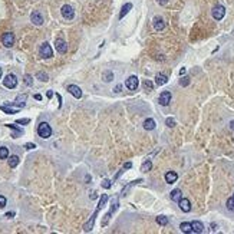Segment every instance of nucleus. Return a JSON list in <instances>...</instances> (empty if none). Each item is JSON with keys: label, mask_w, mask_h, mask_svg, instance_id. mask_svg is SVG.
<instances>
[{"label": "nucleus", "mask_w": 234, "mask_h": 234, "mask_svg": "<svg viewBox=\"0 0 234 234\" xmlns=\"http://www.w3.org/2000/svg\"><path fill=\"white\" fill-rule=\"evenodd\" d=\"M131 167H132L131 162H127V164L124 165V169H128V168H131Z\"/></svg>", "instance_id": "79ce46f5"}, {"label": "nucleus", "mask_w": 234, "mask_h": 234, "mask_svg": "<svg viewBox=\"0 0 234 234\" xmlns=\"http://www.w3.org/2000/svg\"><path fill=\"white\" fill-rule=\"evenodd\" d=\"M168 82V76L164 75V73H158V75L155 76V84L158 85V86H162Z\"/></svg>", "instance_id": "a211bd4d"}, {"label": "nucleus", "mask_w": 234, "mask_h": 234, "mask_svg": "<svg viewBox=\"0 0 234 234\" xmlns=\"http://www.w3.org/2000/svg\"><path fill=\"white\" fill-rule=\"evenodd\" d=\"M188 84H190V79H188V78H183V79L180 80V85H181V86H187Z\"/></svg>", "instance_id": "58836bf2"}, {"label": "nucleus", "mask_w": 234, "mask_h": 234, "mask_svg": "<svg viewBox=\"0 0 234 234\" xmlns=\"http://www.w3.org/2000/svg\"><path fill=\"white\" fill-rule=\"evenodd\" d=\"M55 47H56V50L59 52V53H66L68 52V45H66V42L63 40V39H56V42H55Z\"/></svg>", "instance_id": "9d476101"}, {"label": "nucleus", "mask_w": 234, "mask_h": 234, "mask_svg": "<svg viewBox=\"0 0 234 234\" xmlns=\"http://www.w3.org/2000/svg\"><path fill=\"white\" fill-rule=\"evenodd\" d=\"M61 13H62V16H63L66 20H72V19H73V16H75V10L72 9V6L65 5V6H62Z\"/></svg>", "instance_id": "20e7f679"}, {"label": "nucleus", "mask_w": 234, "mask_h": 234, "mask_svg": "<svg viewBox=\"0 0 234 234\" xmlns=\"http://www.w3.org/2000/svg\"><path fill=\"white\" fill-rule=\"evenodd\" d=\"M191 228H192V233H197L200 234L204 231V224H202L201 221H192L191 223Z\"/></svg>", "instance_id": "2eb2a0df"}, {"label": "nucleus", "mask_w": 234, "mask_h": 234, "mask_svg": "<svg viewBox=\"0 0 234 234\" xmlns=\"http://www.w3.org/2000/svg\"><path fill=\"white\" fill-rule=\"evenodd\" d=\"M230 128H231V129H233V131H234V121H231V122H230Z\"/></svg>", "instance_id": "49530a36"}, {"label": "nucleus", "mask_w": 234, "mask_h": 234, "mask_svg": "<svg viewBox=\"0 0 234 234\" xmlns=\"http://www.w3.org/2000/svg\"><path fill=\"white\" fill-rule=\"evenodd\" d=\"M26 99H28V95L26 94L19 95V96L16 98V101H14V105H16L17 108H23L24 105H26Z\"/></svg>", "instance_id": "f3484780"}, {"label": "nucleus", "mask_w": 234, "mask_h": 234, "mask_svg": "<svg viewBox=\"0 0 234 234\" xmlns=\"http://www.w3.org/2000/svg\"><path fill=\"white\" fill-rule=\"evenodd\" d=\"M19 157L17 155H12V157H9V165L10 168H14V167H17L19 165Z\"/></svg>", "instance_id": "b1692460"}, {"label": "nucleus", "mask_w": 234, "mask_h": 234, "mask_svg": "<svg viewBox=\"0 0 234 234\" xmlns=\"http://www.w3.org/2000/svg\"><path fill=\"white\" fill-rule=\"evenodd\" d=\"M165 28V22L161 16H155L154 17V29L155 30H162Z\"/></svg>", "instance_id": "4468645a"}, {"label": "nucleus", "mask_w": 234, "mask_h": 234, "mask_svg": "<svg viewBox=\"0 0 234 234\" xmlns=\"http://www.w3.org/2000/svg\"><path fill=\"white\" fill-rule=\"evenodd\" d=\"M112 79H113V73L112 72H109V70H106V72L103 73V80H105V82H111Z\"/></svg>", "instance_id": "c756f323"}, {"label": "nucleus", "mask_w": 234, "mask_h": 234, "mask_svg": "<svg viewBox=\"0 0 234 234\" xmlns=\"http://www.w3.org/2000/svg\"><path fill=\"white\" fill-rule=\"evenodd\" d=\"M157 3H158V5H161V6H165L167 3H168V0H157Z\"/></svg>", "instance_id": "a19ab883"}, {"label": "nucleus", "mask_w": 234, "mask_h": 234, "mask_svg": "<svg viewBox=\"0 0 234 234\" xmlns=\"http://www.w3.org/2000/svg\"><path fill=\"white\" fill-rule=\"evenodd\" d=\"M47 98H52V96H53V92H52V91H47Z\"/></svg>", "instance_id": "c03bdc74"}, {"label": "nucleus", "mask_w": 234, "mask_h": 234, "mask_svg": "<svg viewBox=\"0 0 234 234\" xmlns=\"http://www.w3.org/2000/svg\"><path fill=\"white\" fill-rule=\"evenodd\" d=\"M38 134L40 138H43V139H47L49 136L52 135V128L50 125L47 124V122H40L38 127Z\"/></svg>", "instance_id": "f257e3e1"}, {"label": "nucleus", "mask_w": 234, "mask_h": 234, "mask_svg": "<svg viewBox=\"0 0 234 234\" xmlns=\"http://www.w3.org/2000/svg\"><path fill=\"white\" fill-rule=\"evenodd\" d=\"M177 180H178V174L175 171H168V173L165 174V181L168 184H174Z\"/></svg>", "instance_id": "dca6fc26"}, {"label": "nucleus", "mask_w": 234, "mask_h": 234, "mask_svg": "<svg viewBox=\"0 0 234 234\" xmlns=\"http://www.w3.org/2000/svg\"><path fill=\"white\" fill-rule=\"evenodd\" d=\"M40 56L45 58V59H49V58L53 56V50H52V46L49 45L47 42L42 43V46H40Z\"/></svg>", "instance_id": "7ed1b4c3"}, {"label": "nucleus", "mask_w": 234, "mask_h": 234, "mask_svg": "<svg viewBox=\"0 0 234 234\" xmlns=\"http://www.w3.org/2000/svg\"><path fill=\"white\" fill-rule=\"evenodd\" d=\"M158 102L162 105V106H167L169 102H171V92L169 91H164L162 94L159 95L158 98Z\"/></svg>", "instance_id": "1a4fd4ad"}, {"label": "nucleus", "mask_w": 234, "mask_h": 234, "mask_svg": "<svg viewBox=\"0 0 234 234\" xmlns=\"http://www.w3.org/2000/svg\"><path fill=\"white\" fill-rule=\"evenodd\" d=\"M0 109H2V111H3V112H6V113H9V115H13V113H17L19 112V109L20 108H10V106H3V105H2V106H0Z\"/></svg>", "instance_id": "5701e85b"}, {"label": "nucleus", "mask_w": 234, "mask_h": 234, "mask_svg": "<svg viewBox=\"0 0 234 234\" xmlns=\"http://www.w3.org/2000/svg\"><path fill=\"white\" fill-rule=\"evenodd\" d=\"M225 14V7L224 6H215L214 9H213V17H214L215 20H221L223 17H224Z\"/></svg>", "instance_id": "423d86ee"}, {"label": "nucleus", "mask_w": 234, "mask_h": 234, "mask_svg": "<svg viewBox=\"0 0 234 234\" xmlns=\"http://www.w3.org/2000/svg\"><path fill=\"white\" fill-rule=\"evenodd\" d=\"M151 168H152V162H151L150 159H147L145 162L142 164V167H141V171L142 173H148V171H151Z\"/></svg>", "instance_id": "a878e982"}, {"label": "nucleus", "mask_w": 234, "mask_h": 234, "mask_svg": "<svg viewBox=\"0 0 234 234\" xmlns=\"http://www.w3.org/2000/svg\"><path fill=\"white\" fill-rule=\"evenodd\" d=\"M132 9V5L131 3H125V5L122 6L121 9V13H119V19H122V17H125L128 13H129V10Z\"/></svg>", "instance_id": "6ab92c4d"}, {"label": "nucleus", "mask_w": 234, "mask_h": 234, "mask_svg": "<svg viewBox=\"0 0 234 234\" xmlns=\"http://www.w3.org/2000/svg\"><path fill=\"white\" fill-rule=\"evenodd\" d=\"M24 84L28 85V86H32L33 85V79L30 75H24Z\"/></svg>", "instance_id": "72a5a7b5"}, {"label": "nucleus", "mask_w": 234, "mask_h": 234, "mask_svg": "<svg viewBox=\"0 0 234 234\" xmlns=\"http://www.w3.org/2000/svg\"><path fill=\"white\" fill-rule=\"evenodd\" d=\"M9 158V148L6 147H0V159Z\"/></svg>", "instance_id": "bb28decb"}, {"label": "nucleus", "mask_w": 234, "mask_h": 234, "mask_svg": "<svg viewBox=\"0 0 234 234\" xmlns=\"http://www.w3.org/2000/svg\"><path fill=\"white\" fill-rule=\"evenodd\" d=\"M6 202H7V200H6V197L0 195V208H3V207L6 206Z\"/></svg>", "instance_id": "4c0bfd02"}, {"label": "nucleus", "mask_w": 234, "mask_h": 234, "mask_svg": "<svg viewBox=\"0 0 234 234\" xmlns=\"http://www.w3.org/2000/svg\"><path fill=\"white\" fill-rule=\"evenodd\" d=\"M157 223L159 225H167L168 224V217H165V215H158L157 217Z\"/></svg>", "instance_id": "cd10ccee"}, {"label": "nucleus", "mask_w": 234, "mask_h": 234, "mask_svg": "<svg viewBox=\"0 0 234 234\" xmlns=\"http://www.w3.org/2000/svg\"><path fill=\"white\" fill-rule=\"evenodd\" d=\"M38 79L42 80V82H47V80H49V76H47L45 72H39V73H38Z\"/></svg>", "instance_id": "7c9ffc66"}, {"label": "nucleus", "mask_w": 234, "mask_h": 234, "mask_svg": "<svg viewBox=\"0 0 234 234\" xmlns=\"http://www.w3.org/2000/svg\"><path fill=\"white\" fill-rule=\"evenodd\" d=\"M144 128H145L147 131H152V129H155V121L152 119V118L145 119V121H144Z\"/></svg>", "instance_id": "aec40b11"}, {"label": "nucleus", "mask_w": 234, "mask_h": 234, "mask_svg": "<svg viewBox=\"0 0 234 234\" xmlns=\"http://www.w3.org/2000/svg\"><path fill=\"white\" fill-rule=\"evenodd\" d=\"M68 92H69L70 95H73L75 98H82V91H80L79 86H76V85H69L68 86Z\"/></svg>", "instance_id": "ddd939ff"}, {"label": "nucleus", "mask_w": 234, "mask_h": 234, "mask_svg": "<svg viewBox=\"0 0 234 234\" xmlns=\"http://www.w3.org/2000/svg\"><path fill=\"white\" fill-rule=\"evenodd\" d=\"M24 148H26V150H33V148H36V145L32 144V142H28V144L24 145Z\"/></svg>", "instance_id": "ea45409f"}, {"label": "nucleus", "mask_w": 234, "mask_h": 234, "mask_svg": "<svg viewBox=\"0 0 234 234\" xmlns=\"http://www.w3.org/2000/svg\"><path fill=\"white\" fill-rule=\"evenodd\" d=\"M0 79H2V68H0Z\"/></svg>", "instance_id": "8fccbe9b"}, {"label": "nucleus", "mask_w": 234, "mask_h": 234, "mask_svg": "<svg viewBox=\"0 0 234 234\" xmlns=\"http://www.w3.org/2000/svg\"><path fill=\"white\" fill-rule=\"evenodd\" d=\"M35 99H36V101H42V95L36 94V95H35Z\"/></svg>", "instance_id": "37998d69"}, {"label": "nucleus", "mask_w": 234, "mask_h": 234, "mask_svg": "<svg viewBox=\"0 0 234 234\" xmlns=\"http://www.w3.org/2000/svg\"><path fill=\"white\" fill-rule=\"evenodd\" d=\"M119 91H121V85H118L117 88H115V92H119Z\"/></svg>", "instance_id": "09e8293b"}, {"label": "nucleus", "mask_w": 234, "mask_h": 234, "mask_svg": "<svg viewBox=\"0 0 234 234\" xmlns=\"http://www.w3.org/2000/svg\"><path fill=\"white\" fill-rule=\"evenodd\" d=\"M180 230L183 231V233H185V234H190V233H192V228H191V223H181L180 224Z\"/></svg>", "instance_id": "412c9836"}, {"label": "nucleus", "mask_w": 234, "mask_h": 234, "mask_svg": "<svg viewBox=\"0 0 234 234\" xmlns=\"http://www.w3.org/2000/svg\"><path fill=\"white\" fill-rule=\"evenodd\" d=\"M30 122V119L29 118H23V119H17L16 121V124H20V125H26V124H29Z\"/></svg>", "instance_id": "c9c22d12"}, {"label": "nucleus", "mask_w": 234, "mask_h": 234, "mask_svg": "<svg viewBox=\"0 0 234 234\" xmlns=\"http://www.w3.org/2000/svg\"><path fill=\"white\" fill-rule=\"evenodd\" d=\"M106 201H108V195H106V194H102V195H101V200H99L98 208H102V207L106 204Z\"/></svg>", "instance_id": "c85d7f7f"}, {"label": "nucleus", "mask_w": 234, "mask_h": 234, "mask_svg": "<svg viewBox=\"0 0 234 234\" xmlns=\"http://www.w3.org/2000/svg\"><path fill=\"white\" fill-rule=\"evenodd\" d=\"M227 208L230 211H234V197H231V198L227 200Z\"/></svg>", "instance_id": "2f4dec72"}, {"label": "nucleus", "mask_w": 234, "mask_h": 234, "mask_svg": "<svg viewBox=\"0 0 234 234\" xmlns=\"http://www.w3.org/2000/svg\"><path fill=\"white\" fill-rule=\"evenodd\" d=\"M184 73H185V68H183V69L180 70V75H184Z\"/></svg>", "instance_id": "de8ad7c7"}, {"label": "nucleus", "mask_w": 234, "mask_h": 234, "mask_svg": "<svg viewBox=\"0 0 234 234\" xmlns=\"http://www.w3.org/2000/svg\"><path fill=\"white\" fill-rule=\"evenodd\" d=\"M13 215H14V213H7V214H6V217H9V218H12Z\"/></svg>", "instance_id": "a18cd8bd"}, {"label": "nucleus", "mask_w": 234, "mask_h": 234, "mask_svg": "<svg viewBox=\"0 0 234 234\" xmlns=\"http://www.w3.org/2000/svg\"><path fill=\"white\" fill-rule=\"evenodd\" d=\"M111 185H112V183H111V181H109V180H103L102 181V187L103 188H111Z\"/></svg>", "instance_id": "e433bc0d"}, {"label": "nucleus", "mask_w": 234, "mask_h": 234, "mask_svg": "<svg viewBox=\"0 0 234 234\" xmlns=\"http://www.w3.org/2000/svg\"><path fill=\"white\" fill-rule=\"evenodd\" d=\"M165 124H167V127L174 128V127H175V119H173V118H167V121H165Z\"/></svg>", "instance_id": "f704fd0d"}, {"label": "nucleus", "mask_w": 234, "mask_h": 234, "mask_svg": "<svg viewBox=\"0 0 234 234\" xmlns=\"http://www.w3.org/2000/svg\"><path fill=\"white\" fill-rule=\"evenodd\" d=\"M2 43L5 45L6 47H12L14 45V35L12 32H7L2 36Z\"/></svg>", "instance_id": "39448f33"}, {"label": "nucleus", "mask_w": 234, "mask_h": 234, "mask_svg": "<svg viewBox=\"0 0 234 234\" xmlns=\"http://www.w3.org/2000/svg\"><path fill=\"white\" fill-rule=\"evenodd\" d=\"M7 128H12V129H13L14 131V134L12 136H13V138H16V136H19V135H22V134H23V129H20V128H17L16 127V125H13V124H7Z\"/></svg>", "instance_id": "393cba45"}, {"label": "nucleus", "mask_w": 234, "mask_h": 234, "mask_svg": "<svg viewBox=\"0 0 234 234\" xmlns=\"http://www.w3.org/2000/svg\"><path fill=\"white\" fill-rule=\"evenodd\" d=\"M181 197H183V192H181V190H173V191H171V200H173V201H180V200H181Z\"/></svg>", "instance_id": "4be33fe9"}, {"label": "nucleus", "mask_w": 234, "mask_h": 234, "mask_svg": "<svg viewBox=\"0 0 234 234\" xmlns=\"http://www.w3.org/2000/svg\"><path fill=\"white\" fill-rule=\"evenodd\" d=\"M3 85H5L6 88H9V89L16 88V86H17V78H16V75H13V73L6 75V78L3 79Z\"/></svg>", "instance_id": "f03ea898"}, {"label": "nucleus", "mask_w": 234, "mask_h": 234, "mask_svg": "<svg viewBox=\"0 0 234 234\" xmlns=\"http://www.w3.org/2000/svg\"><path fill=\"white\" fill-rule=\"evenodd\" d=\"M144 89H147V91H152V89H154L152 82H151V80H144Z\"/></svg>", "instance_id": "473e14b6"}, {"label": "nucleus", "mask_w": 234, "mask_h": 234, "mask_svg": "<svg viewBox=\"0 0 234 234\" xmlns=\"http://www.w3.org/2000/svg\"><path fill=\"white\" fill-rule=\"evenodd\" d=\"M99 210H101V208H98V207H96V210H95L94 215L91 217V220H89L88 223H86V224L84 225V230H85V231H91V230L94 228V224H95V218H96V215H98Z\"/></svg>", "instance_id": "f8f14e48"}, {"label": "nucleus", "mask_w": 234, "mask_h": 234, "mask_svg": "<svg viewBox=\"0 0 234 234\" xmlns=\"http://www.w3.org/2000/svg\"><path fill=\"white\" fill-rule=\"evenodd\" d=\"M30 20L33 22V24H36V26H42V24H43V16H42V13H39L38 10L32 12V14H30Z\"/></svg>", "instance_id": "6e6552de"}, {"label": "nucleus", "mask_w": 234, "mask_h": 234, "mask_svg": "<svg viewBox=\"0 0 234 234\" xmlns=\"http://www.w3.org/2000/svg\"><path fill=\"white\" fill-rule=\"evenodd\" d=\"M178 204H180V208H181L184 213H190V211H191V202H190L188 198H183V197H181V200L178 201Z\"/></svg>", "instance_id": "9b49d317"}, {"label": "nucleus", "mask_w": 234, "mask_h": 234, "mask_svg": "<svg viewBox=\"0 0 234 234\" xmlns=\"http://www.w3.org/2000/svg\"><path fill=\"white\" fill-rule=\"evenodd\" d=\"M125 85H127V88L129 89V91H135L136 88H138V85H139V82H138V78H136L135 75L129 76L127 79V82H125Z\"/></svg>", "instance_id": "0eeeda50"}]
</instances>
